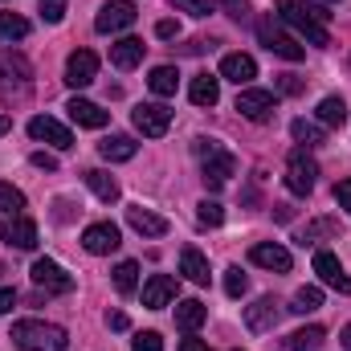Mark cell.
I'll return each mask as SVG.
<instances>
[{
    "instance_id": "6da1fadb",
    "label": "cell",
    "mask_w": 351,
    "mask_h": 351,
    "mask_svg": "<svg viewBox=\"0 0 351 351\" xmlns=\"http://www.w3.org/2000/svg\"><path fill=\"white\" fill-rule=\"evenodd\" d=\"M274 8H278V16L298 33V37H306L311 45H331V33H327V21H331V12L323 8V4H311V0H274Z\"/></svg>"
},
{
    "instance_id": "7a4b0ae2",
    "label": "cell",
    "mask_w": 351,
    "mask_h": 351,
    "mask_svg": "<svg viewBox=\"0 0 351 351\" xmlns=\"http://www.w3.org/2000/svg\"><path fill=\"white\" fill-rule=\"evenodd\" d=\"M8 339L21 351H66L70 348L66 327L45 323V319H21V323H12V335Z\"/></svg>"
},
{
    "instance_id": "3957f363",
    "label": "cell",
    "mask_w": 351,
    "mask_h": 351,
    "mask_svg": "<svg viewBox=\"0 0 351 351\" xmlns=\"http://www.w3.org/2000/svg\"><path fill=\"white\" fill-rule=\"evenodd\" d=\"M33 90V70L21 53H0V102H25Z\"/></svg>"
},
{
    "instance_id": "277c9868",
    "label": "cell",
    "mask_w": 351,
    "mask_h": 351,
    "mask_svg": "<svg viewBox=\"0 0 351 351\" xmlns=\"http://www.w3.org/2000/svg\"><path fill=\"white\" fill-rule=\"evenodd\" d=\"M258 41H262L274 58H282V62H302V58H306V49L282 29V21H278L274 12H265L262 21H258Z\"/></svg>"
},
{
    "instance_id": "5b68a950",
    "label": "cell",
    "mask_w": 351,
    "mask_h": 351,
    "mask_svg": "<svg viewBox=\"0 0 351 351\" xmlns=\"http://www.w3.org/2000/svg\"><path fill=\"white\" fill-rule=\"evenodd\" d=\"M135 16H139L135 0H106L98 8V16H94V29L98 33H123V29L135 25Z\"/></svg>"
},
{
    "instance_id": "8992f818",
    "label": "cell",
    "mask_w": 351,
    "mask_h": 351,
    "mask_svg": "<svg viewBox=\"0 0 351 351\" xmlns=\"http://www.w3.org/2000/svg\"><path fill=\"white\" fill-rule=\"evenodd\" d=\"M131 123H135V131H143L147 139H160V135H168V127H172V110H168L164 102H139V106L131 110Z\"/></svg>"
},
{
    "instance_id": "52a82bcc",
    "label": "cell",
    "mask_w": 351,
    "mask_h": 351,
    "mask_svg": "<svg viewBox=\"0 0 351 351\" xmlns=\"http://www.w3.org/2000/svg\"><path fill=\"white\" fill-rule=\"evenodd\" d=\"M29 278H33V286L45 290V294H70V290H74V274H66L62 265L49 262V258H37L33 269H29Z\"/></svg>"
},
{
    "instance_id": "ba28073f",
    "label": "cell",
    "mask_w": 351,
    "mask_h": 351,
    "mask_svg": "<svg viewBox=\"0 0 351 351\" xmlns=\"http://www.w3.org/2000/svg\"><path fill=\"white\" fill-rule=\"evenodd\" d=\"M315 180H319V164L306 152H290V160H286V188L294 196H311Z\"/></svg>"
},
{
    "instance_id": "9c48e42d",
    "label": "cell",
    "mask_w": 351,
    "mask_h": 351,
    "mask_svg": "<svg viewBox=\"0 0 351 351\" xmlns=\"http://www.w3.org/2000/svg\"><path fill=\"white\" fill-rule=\"evenodd\" d=\"M237 172V156L233 152H225V147H217L213 156H204L200 160V180H204V188H225L229 184V176Z\"/></svg>"
},
{
    "instance_id": "30bf717a",
    "label": "cell",
    "mask_w": 351,
    "mask_h": 351,
    "mask_svg": "<svg viewBox=\"0 0 351 351\" xmlns=\"http://www.w3.org/2000/svg\"><path fill=\"white\" fill-rule=\"evenodd\" d=\"M0 241H4L8 250H37V225H33L25 213L4 217V221H0Z\"/></svg>"
},
{
    "instance_id": "8fae6325",
    "label": "cell",
    "mask_w": 351,
    "mask_h": 351,
    "mask_svg": "<svg viewBox=\"0 0 351 351\" xmlns=\"http://www.w3.org/2000/svg\"><path fill=\"white\" fill-rule=\"evenodd\" d=\"M29 135L37 139V143H49V147H58V152H70L74 147V135H70V127H62L58 119H49V114H37V119H29Z\"/></svg>"
},
{
    "instance_id": "7c38bea8",
    "label": "cell",
    "mask_w": 351,
    "mask_h": 351,
    "mask_svg": "<svg viewBox=\"0 0 351 351\" xmlns=\"http://www.w3.org/2000/svg\"><path fill=\"white\" fill-rule=\"evenodd\" d=\"M237 110L250 119V123H269L274 119V110H278V98L269 94V90H241L237 94Z\"/></svg>"
},
{
    "instance_id": "4fadbf2b",
    "label": "cell",
    "mask_w": 351,
    "mask_h": 351,
    "mask_svg": "<svg viewBox=\"0 0 351 351\" xmlns=\"http://www.w3.org/2000/svg\"><path fill=\"white\" fill-rule=\"evenodd\" d=\"M282 311H286V306H282L274 294H265V298H258L254 306H245V327H250V331H258V335H265V331H274V327H278Z\"/></svg>"
},
{
    "instance_id": "5bb4252c",
    "label": "cell",
    "mask_w": 351,
    "mask_h": 351,
    "mask_svg": "<svg viewBox=\"0 0 351 351\" xmlns=\"http://www.w3.org/2000/svg\"><path fill=\"white\" fill-rule=\"evenodd\" d=\"M82 245H86V254H94V258H102V254H114V250L123 245V237H119V225H110V221H94L86 233H82Z\"/></svg>"
},
{
    "instance_id": "9a60e30c",
    "label": "cell",
    "mask_w": 351,
    "mask_h": 351,
    "mask_svg": "<svg viewBox=\"0 0 351 351\" xmlns=\"http://www.w3.org/2000/svg\"><path fill=\"white\" fill-rule=\"evenodd\" d=\"M315 274H319L323 286H331V290H339V294H351V278H348V269H343V262H339L335 254L319 250V254H315Z\"/></svg>"
},
{
    "instance_id": "2e32d148",
    "label": "cell",
    "mask_w": 351,
    "mask_h": 351,
    "mask_svg": "<svg viewBox=\"0 0 351 351\" xmlns=\"http://www.w3.org/2000/svg\"><path fill=\"white\" fill-rule=\"evenodd\" d=\"M250 262L269 269V274H290L294 258H290V250H282L278 241H258V245L250 250Z\"/></svg>"
},
{
    "instance_id": "e0dca14e",
    "label": "cell",
    "mask_w": 351,
    "mask_h": 351,
    "mask_svg": "<svg viewBox=\"0 0 351 351\" xmlns=\"http://www.w3.org/2000/svg\"><path fill=\"white\" fill-rule=\"evenodd\" d=\"M94 74H98V58H94L90 49H74V53L66 58V82H70L74 90L90 86Z\"/></svg>"
},
{
    "instance_id": "ac0fdd59",
    "label": "cell",
    "mask_w": 351,
    "mask_h": 351,
    "mask_svg": "<svg viewBox=\"0 0 351 351\" xmlns=\"http://www.w3.org/2000/svg\"><path fill=\"white\" fill-rule=\"evenodd\" d=\"M221 78L225 82H237V86H250L258 78V62L250 53H225L221 58Z\"/></svg>"
},
{
    "instance_id": "d6986e66",
    "label": "cell",
    "mask_w": 351,
    "mask_h": 351,
    "mask_svg": "<svg viewBox=\"0 0 351 351\" xmlns=\"http://www.w3.org/2000/svg\"><path fill=\"white\" fill-rule=\"evenodd\" d=\"M176 298V278L172 274H152L147 282H143V306L147 311H160V306H168Z\"/></svg>"
},
{
    "instance_id": "ffe728a7",
    "label": "cell",
    "mask_w": 351,
    "mask_h": 351,
    "mask_svg": "<svg viewBox=\"0 0 351 351\" xmlns=\"http://www.w3.org/2000/svg\"><path fill=\"white\" fill-rule=\"evenodd\" d=\"M127 225H131L135 233H143V237H164V233H168V217H160V213H152V208H143V204L127 208Z\"/></svg>"
},
{
    "instance_id": "44dd1931",
    "label": "cell",
    "mask_w": 351,
    "mask_h": 351,
    "mask_svg": "<svg viewBox=\"0 0 351 351\" xmlns=\"http://www.w3.org/2000/svg\"><path fill=\"white\" fill-rule=\"evenodd\" d=\"M66 110H70V119H74L78 127H90V131H98V127H106V123H110V110L94 106L90 98H70V102H66Z\"/></svg>"
},
{
    "instance_id": "7402d4cb",
    "label": "cell",
    "mask_w": 351,
    "mask_h": 351,
    "mask_svg": "<svg viewBox=\"0 0 351 351\" xmlns=\"http://www.w3.org/2000/svg\"><path fill=\"white\" fill-rule=\"evenodd\" d=\"M143 49H147V45H143L139 37H119V41L110 45V66H114V70H135V66L143 62Z\"/></svg>"
},
{
    "instance_id": "603a6c76",
    "label": "cell",
    "mask_w": 351,
    "mask_h": 351,
    "mask_svg": "<svg viewBox=\"0 0 351 351\" xmlns=\"http://www.w3.org/2000/svg\"><path fill=\"white\" fill-rule=\"evenodd\" d=\"M135 152H139V143H135L131 135H106V139L98 143V156H102L106 164H127V160H135Z\"/></svg>"
},
{
    "instance_id": "cb8c5ba5",
    "label": "cell",
    "mask_w": 351,
    "mask_h": 351,
    "mask_svg": "<svg viewBox=\"0 0 351 351\" xmlns=\"http://www.w3.org/2000/svg\"><path fill=\"white\" fill-rule=\"evenodd\" d=\"M180 274H184L188 282H196V286H208V278H213V274H208V258H204L200 250H192V245L180 254Z\"/></svg>"
},
{
    "instance_id": "d4e9b609",
    "label": "cell",
    "mask_w": 351,
    "mask_h": 351,
    "mask_svg": "<svg viewBox=\"0 0 351 351\" xmlns=\"http://www.w3.org/2000/svg\"><path fill=\"white\" fill-rule=\"evenodd\" d=\"M188 98H192L196 106H217V102H221V78H213V74H196L192 86H188Z\"/></svg>"
},
{
    "instance_id": "484cf974",
    "label": "cell",
    "mask_w": 351,
    "mask_h": 351,
    "mask_svg": "<svg viewBox=\"0 0 351 351\" xmlns=\"http://www.w3.org/2000/svg\"><path fill=\"white\" fill-rule=\"evenodd\" d=\"M204 319H208V306H204L200 298H184V302L176 306V327H180V331H196Z\"/></svg>"
},
{
    "instance_id": "4316f807",
    "label": "cell",
    "mask_w": 351,
    "mask_h": 351,
    "mask_svg": "<svg viewBox=\"0 0 351 351\" xmlns=\"http://www.w3.org/2000/svg\"><path fill=\"white\" fill-rule=\"evenodd\" d=\"M315 114H319V123H323V127H343V123H348V102H343L339 94H327V98L319 102V110H315Z\"/></svg>"
},
{
    "instance_id": "83f0119b",
    "label": "cell",
    "mask_w": 351,
    "mask_h": 351,
    "mask_svg": "<svg viewBox=\"0 0 351 351\" xmlns=\"http://www.w3.org/2000/svg\"><path fill=\"white\" fill-rule=\"evenodd\" d=\"M290 135H294V143L319 147V143L327 139V127H323V123H311V119H294V123H290Z\"/></svg>"
},
{
    "instance_id": "f1b7e54d",
    "label": "cell",
    "mask_w": 351,
    "mask_h": 351,
    "mask_svg": "<svg viewBox=\"0 0 351 351\" xmlns=\"http://www.w3.org/2000/svg\"><path fill=\"white\" fill-rule=\"evenodd\" d=\"M86 184H90V192L98 196V200H119V180L110 172H102V168H94V172H86Z\"/></svg>"
},
{
    "instance_id": "f546056e",
    "label": "cell",
    "mask_w": 351,
    "mask_h": 351,
    "mask_svg": "<svg viewBox=\"0 0 351 351\" xmlns=\"http://www.w3.org/2000/svg\"><path fill=\"white\" fill-rule=\"evenodd\" d=\"M147 86H152V94H160V98H172L176 86H180L176 66H156V70H152V78H147Z\"/></svg>"
},
{
    "instance_id": "4dcf8cb0",
    "label": "cell",
    "mask_w": 351,
    "mask_h": 351,
    "mask_svg": "<svg viewBox=\"0 0 351 351\" xmlns=\"http://www.w3.org/2000/svg\"><path fill=\"white\" fill-rule=\"evenodd\" d=\"M323 339H327L323 327H302V331H294V335L286 339V351H319Z\"/></svg>"
},
{
    "instance_id": "1f68e13d",
    "label": "cell",
    "mask_w": 351,
    "mask_h": 351,
    "mask_svg": "<svg viewBox=\"0 0 351 351\" xmlns=\"http://www.w3.org/2000/svg\"><path fill=\"white\" fill-rule=\"evenodd\" d=\"M319 306H323V290H319V286H302V290H294V302H290L286 311L311 315V311H319Z\"/></svg>"
},
{
    "instance_id": "d6a6232c",
    "label": "cell",
    "mask_w": 351,
    "mask_h": 351,
    "mask_svg": "<svg viewBox=\"0 0 351 351\" xmlns=\"http://www.w3.org/2000/svg\"><path fill=\"white\" fill-rule=\"evenodd\" d=\"M29 37V21L21 12H0V41H21Z\"/></svg>"
},
{
    "instance_id": "836d02e7",
    "label": "cell",
    "mask_w": 351,
    "mask_h": 351,
    "mask_svg": "<svg viewBox=\"0 0 351 351\" xmlns=\"http://www.w3.org/2000/svg\"><path fill=\"white\" fill-rule=\"evenodd\" d=\"M196 221H200L204 229H217V225L225 221V208H221L217 200H208V196H204V200L196 204Z\"/></svg>"
},
{
    "instance_id": "e575fe53",
    "label": "cell",
    "mask_w": 351,
    "mask_h": 351,
    "mask_svg": "<svg viewBox=\"0 0 351 351\" xmlns=\"http://www.w3.org/2000/svg\"><path fill=\"white\" fill-rule=\"evenodd\" d=\"M135 282H139V265L135 262H119L114 265V286H119V294H131Z\"/></svg>"
},
{
    "instance_id": "d590c367",
    "label": "cell",
    "mask_w": 351,
    "mask_h": 351,
    "mask_svg": "<svg viewBox=\"0 0 351 351\" xmlns=\"http://www.w3.org/2000/svg\"><path fill=\"white\" fill-rule=\"evenodd\" d=\"M0 208H4V213H8V217H16V213H21V208H25V192H21V188H12V184H4V180H0Z\"/></svg>"
},
{
    "instance_id": "8d00e7d4",
    "label": "cell",
    "mask_w": 351,
    "mask_h": 351,
    "mask_svg": "<svg viewBox=\"0 0 351 351\" xmlns=\"http://www.w3.org/2000/svg\"><path fill=\"white\" fill-rule=\"evenodd\" d=\"M245 290H250V278L241 274V265H229V269H225V294H229V298H241Z\"/></svg>"
},
{
    "instance_id": "74e56055",
    "label": "cell",
    "mask_w": 351,
    "mask_h": 351,
    "mask_svg": "<svg viewBox=\"0 0 351 351\" xmlns=\"http://www.w3.org/2000/svg\"><path fill=\"white\" fill-rule=\"evenodd\" d=\"M204 4H208V8H221V12H229L233 21H245V16H250V4H245V0H204Z\"/></svg>"
},
{
    "instance_id": "f35d334b",
    "label": "cell",
    "mask_w": 351,
    "mask_h": 351,
    "mask_svg": "<svg viewBox=\"0 0 351 351\" xmlns=\"http://www.w3.org/2000/svg\"><path fill=\"white\" fill-rule=\"evenodd\" d=\"M37 8H41V21L45 25H58L66 16V0H37Z\"/></svg>"
},
{
    "instance_id": "ab89813d",
    "label": "cell",
    "mask_w": 351,
    "mask_h": 351,
    "mask_svg": "<svg viewBox=\"0 0 351 351\" xmlns=\"http://www.w3.org/2000/svg\"><path fill=\"white\" fill-rule=\"evenodd\" d=\"M131 348H135V351H164V339H160L156 331H139Z\"/></svg>"
},
{
    "instance_id": "60d3db41",
    "label": "cell",
    "mask_w": 351,
    "mask_h": 351,
    "mask_svg": "<svg viewBox=\"0 0 351 351\" xmlns=\"http://www.w3.org/2000/svg\"><path fill=\"white\" fill-rule=\"evenodd\" d=\"M172 8H180V12H188V16H208L213 8L204 4V0H168Z\"/></svg>"
},
{
    "instance_id": "b9f144b4",
    "label": "cell",
    "mask_w": 351,
    "mask_h": 351,
    "mask_svg": "<svg viewBox=\"0 0 351 351\" xmlns=\"http://www.w3.org/2000/svg\"><path fill=\"white\" fill-rule=\"evenodd\" d=\"M217 147H221L217 139H204V135H200V139H192V152H196V160H204V156H213Z\"/></svg>"
},
{
    "instance_id": "7bdbcfd3",
    "label": "cell",
    "mask_w": 351,
    "mask_h": 351,
    "mask_svg": "<svg viewBox=\"0 0 351 351\" xmlns=\"http://www.w3.org/2000/svg\"><path fill=\"white\" fill-rule=\"evenodd\" d=\"M335 204L351 213V180H339V184H335Z\"/></svg>"
},
{
    "instance_id": "ee69618b",
    "label": "cell",
    "mask_w": 351,
    "mask_h": 351,
    "mask_svg": "<svg viewBox=\"0 0 351 351\" xmlns=\"http://www.w3.org/2000/svg\"><path fill=\"white\" fill-rule=\"evenodd\" d=\"M156 37L172 41V37H180V25H176V21H160V25H156Z\"/></svg>"
},
{
    "instance_id": "f6af8a7d",
    "label": "cell",
    "mask_w": 351,
    "mask_h": 351,
    "mask_svg": "<svg viewBox=\"0 0 351 351\" xmlns=\"http://www.w3.org/2000/svg\"><path fill=\"white\" fill-rule=\"evenodd\" d=\"M16 306V290H8V286H0V315H8Z\"/></svg>"
},
{
    "instance_id": "bcb514c9",
    "label": "cell",
    "mask_w": 351,
    "mask_h": 351,
    "mask_svg": "<svg viewBox=\"0 0 351 351\" xmlns=\"http://www.w3.org/2000/svg\"><path fill=\"white\" fill-rule=\"evenodd\" d=\"M33 168H45V172H53V168H58V160H53V156H45V152H33Z\"/></svg>"
},
{
    "instance_id": "7dc6e473",
    "label": "cell",
    "mask_w": 351,
    "mask_h": 351,
    "mask_svg": "<svg viewBox=\"0 0 351 351\" xmlns=\"http://www.w3.org/2000/svg\"><path fill=\"white\" fill-rule=\"evenodd\" d=\"M106 327H110V331H127V315H123V311H110V315H106Z\"/></svg>"
},
{
    "instance_id": "c3c4849f",
    "label": "cell",
    "mask_w": 351,
    "mask_h": 351,
    "mask_svg": "<svg viewBox=\"0 0 351 351\" xmlns=\"http://www.w3.org/2000/svg\"><path fill=\"white\" fill-rule=\"evenodd\" d=\"M176 351H208V343H204V339H184Z\"/></svg>"
},
{
    "instance_id": "681fc988",
    "label": "cell",
    "mask_w": 351,
    "mask_h": 351,
    "mask_svg": "<svg viewBox=\"0 0 351 351\" xmlns=\"http://www.w3.org/2000/svg\"><path fill=\"white\" fill-rule=\"evenodd\" d=\"M298 90H302V82H298V78H290V74L282 78V94H298Z\"/></svg>"
},
{
    "instance_id": "f907efd6",
    "label": "cell",
    "mask_w": 351,
    "mask_h": 351,
    "mask_svg": "<svg viewBox=\"0 0 351 351\" xmlns=\"http://www.w3.org/2000/svg\"><path fill=\"white\" fill-rule=\"evenodd\" d=\"M339 343H343V351H351V323L343 327V335H339Z\"/></svg>"
},
{
    "instance_id": "816d5d0a",
    "label": "cell",
    "mask_w": 351,
    "mask_h": 351,
    "mask_svg": "<svg viewBox=\"0 0 351 351\" xmlns=\"http://www.w3.org/2000/svg\"><path fill=\"white\" fill-rule=\"evenodd\" d=\"M8 131H12V119H8V114H0V135H8Z\"/></svg>"
}]
</instances>
